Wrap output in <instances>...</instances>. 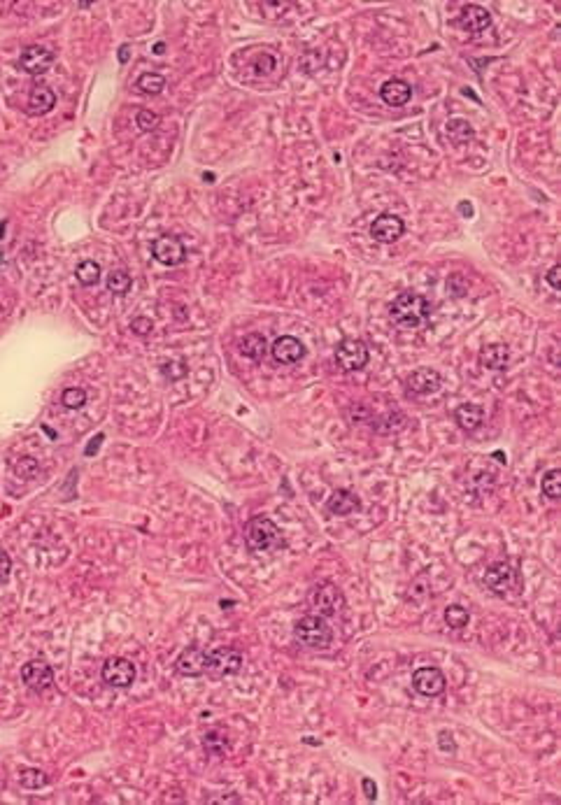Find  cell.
I'll list each match as a JSON object with an SVG mask.
<instances>
[{
	"instance_id": "cell-1",
	"label": "cell",
	"mask_w": 561,
	"mask_h": 805,
	"mask_svg": "<svg viewBox=\"0 0 561 805\" xmlns=\"http://www.w3.org/2000/svg\"><path fill=\"white\" fill-rule=\"evenodd\" d=\"M389 315L399 328H417L431 317V303L422 293L403 291L389 305Z\"/></svg>"
},
{
	"instance_id": "cell-2",
	"label": "cell",
	"mask_w": 561,
	"mask_h": 805,
	"mask_svg": "<svg viewBox=\"0 0 561 805\" xmlns=\"http://www.w3.org/2000/svg\"><path fill=\"white\" fill-rule=\"evenodd\" d=\"M294 636L310 650H326L333 643V629L322 615H306L296 622Z\"/></svg>"
},
{
	"instance_id": "cell-3",
	"label": "cell",
	"mask_w": 561,
	"mask_h": 805,
	"mask_svg": "<svg viewBox=\"0 0 561 805\" xmlns=\"http://www.w3.org/2000/svg\"><path fill=\"white\" fill-rule=\"evenodd\" d=\"M245 538H247V545L252 547L254 552H268L279 545V528L277 523L268 517H254L247 523Z\"/></svg>"
},
{
	"instance_id": "cell-4",
	"label": "cell",
	"mask_w": 561,
	"mask_h": 805,
	"mask_svg": "<svg viewBox=\"0 0 561 805\" xmlns=\"http://www.w3.org/2000/svg\"><path fill=\"white\" fill-rule=\"evenodd\" d=\"M368 347L366 342L359 338H345L340 340V345L336 347V363L340 365V370L345 373H354L361 370L366 363H368Z\"/></svg>"
},
{
	"instance_id": "cell-5",
	"label": "cell",
	"mask_w": 561,
	"mask_h": 805,
	"mask_svg": "<svg viewBox=\"0 0 561 805\" xmlns=\"http://www.w3.org/2000/svg\"><path fill=\"white\" fill-rule=\"evenodd\" d=\"M485 584H487L489 591L496 593V596H510V593L519 587L517 570L512 568L510 564H503V561H498V564L487 568Z\"/></svg>"
},
{
	"instance_id": "cell-6",
	"label": "cell",
	"mask_w": 561,
	"mask_h": 805,
	"mask_svg": "<svg viewBox=\"0 0 561 805\" xmlns=\"http://www.w3.org/2000/svg\"><path fill=\"white\" fill-rule=\"evenodd\" d=\"M100 675H103V682L114 686V689H128V686L135 682L138 673H135V663H131L128 659H123V656H112V659H107L103 663Z\"/></svg>"
},
{
	"instance_id": "cell-7",
	"label": "cell",
	"mask_w": 561,
	"mask_h": 805,
	"mask_svg": "<svg viewBox=\"0 0 561 805\" xmlns=\"http://www.w3.org/2000/svg\"><path fill=\"white\" fill-rule=\"evenodd\" d=\"M310 605L317 610V615L322 617H331V615H338L342 605H345V596H342V591L336 587V584L331 582H324V584H317L310 593Z\"/></svg>"
},
{
	"instance_id": "cell-8",
	"label": "cell",
	"mask_w": 561,
	"mask_h": 805,
	"mask_svg": "<svg viewBox=\"0 0 561 805\" xmlns=\"http://www.w3.org/2000/svg\"><path fill=\"white\" fill-rule=\"evenodd\" d=\"M245 656L233 647H219L215 652H207V670L215 675H236L243 670Z\"/></svg>"
},
{
	"instance_id": "cell-9",
	"label": "cell",
	"mask_w": 561,
	"mask_h": 805,
	"mask_svg": "<svg viewBox=\"0 0 561 805\" xmlns=\"http://www.w3.org/2000/svg\"><path fill=\"white\" fill-rule=\"evenodd\" d=\"M412 686H415V691L422 694V696L435 698V696H440V694L445 691L447 679H445V675H442L440 668L424 666V668H417L415 670V675H412Z\"/></svg>"
},
{
	"instance_id": "cell-10",
	"label": "cell",
	"mask_w": 561,
	"mask_h": 805,
	"mask_svg": "<svg viewBox=\"0 0 561 805\" xmlns=\"http://www.w3.org/2000/svg\"><path fill=\"white\" fill-rule=\"evenodd\" d=\"M21 679L28 689L33 691H47L54 684V670L47 661L33 659L21 666Z\"/></svg>"
},
{
	"instance_id": "cell-11",
	"label": "cell",
	"mask_w": 561,
	"mask_h": 805,
	"mask_svg": "<svg viewBox=\"0 0 561 805\" xmlns=\"http://www.w3.org/2000/svg\"><path fill=\"white\" fill-rule=\"evenodd\" d=\"M440 387H442V377L440 373L433 368H417L405 380V389H408L410 396H431L438 392Z\"/></svg>"
},
{
	"instance_id": "cell-12",
	"label": "cell",
	"mask_w": 561,
	"mask_h": 805,
	"mask_svg": "<svg viewBox=\"0 0 561 805\" xmlns=\"http://www.w3.org/2000/svg\"><path fill=\"white\" fill-rule=\"evenodd\" d=\"M175 670L184 677H198L207 670V652L203 647H186L175 661Z\"/></svg>"
},
{
	"instance_id": "cell-13",
	"label": "cell",
	"mask_w": 561,
	"mask_h": 805,
	"mask_svg": "<svg viewBox=\"0 0 561 805\" xmlns=\"http://www.w3.org/2000/svg\"><path fill=\"white\" fill-rule=\"evenodd\" d=\"M457 23H459V28L466 30V33L480 35L492 26V12L482 5H466L462 10V14H459Z\"/></svg>"
},
{
	"instance_id": "cell-14",
	"label": "cell",
	"mask_w": 561,
	"mask_h": 805,
	"mask_svg": "<svg viewBox=\"0 0 561 805\" xmlns=\"http://www.w3.org/2000/svg\"><path fill=\"white\" fill-rule=\"evenodd\" d=\"M52 63H54V52L40 44L26 47L19 56V66L26 70L28 75H44L47 70L52 68Z\"/></svg>"
},
{
	"instance_id": "cell-15",
	"label": "cell",
	"mask_w": 561,
	"mask_h": 805,
	"mask_svg": "<svg viewBox=\"0 0 561 805\" xmlns=\"http://www.w3.org/2000/svg\"><path fill=\"white\" fill-rule=\"evenodd\" d=\"M152 254H154V259L163 265H180L186 259V249L182 245V240L175 238V236L159 238L157 242H154Z\"/></svg>"
},
{
	"instance_id": "cell-16",
	"label": "cell",
	"mask_w": 561,
	"mask_h": 805,
	"mask_svg": "<svg viewBox=\"0 0 561 805\" xmlns=\"http://www.w3.org/2000/svg\"><path fill=\"white\" fill-rule=\"evenodd\" d=\"M403 229H405V226L401 222V217L385 212V214H380L375 222H373L370 236H373V240L382 242V245H392V242H396V240L403 236Z\"/></svg>"
},
{
	"instance_id": "cell-17",
	"label": "cell",
	"mask_w": 561,
	"mask_h": 805,
	"mask_svg": "<svg viewBox=\"0 0 561 805\" xmlns=\"http://www.w3.org/2000/svg\"><path fill=\"white\" fill-rule=\"evenodd\" d=\"M270 354L277 363L291 365V363H298L301 358L306 356V347H303V342L298 338H294V335H282V338L272 342Z\"/></svg>"
},
{
	"instance_id": "cell-18",
	"label": "cell",
	"mask_w": 561,
	"mask_h": 805,
	"mask_svg": "<svg viewBox=\"0 0 561 805\" xmlns=\"http://www.w3.org/2000/svg\"><path fill=\"white\" fill-rule=\"evenodd\" d=\"M359 507H361L359 496L352 494V491H347V489H336L329 501H326V512L336 514V517H347V514L356 512Z\"/></svg>"
},
{
	"instance_id": "cell-19",
	"label": "cell",
	"mask_w": 561,
	"mask_h": 805,
	"mask_svg": "<svg viewBox=\"0 0 561 805\" xmlns=\"http://www.w3.org/2000/svg\"><path fill=\"white\" fill-rule=\"evenodd\" d=\"M54 105H56V93H54L49 87H35L28 96L26 112L30 116H42L47 112H52Z\"/></svg>"
},
{
	"instance_id": "cell-20",
	"label": "cell",
	"mask_w": 561,
	"mask_h": 805,
	"mask_svg": "<svg viewBox=\"0 0 561 805\" xmlns=\"http://www.w3.org/2000/svg\"><path fill=\"white\" fill-rule=\"evenodd\" d=\"M380 96H382V100H385L387 105L401 107V105H405L412 98V89H410V84L405 82V80H389V82L382 84Z\"/></svg>"
},
{
	"instance_id": "cell-21",
	"label": "cell",
	"mask_w": 561,
	"mask_h": 805,
	"mask_svg": "<svg viewBox=\"0 0 561 805\" xmlns=\"http://www.w3.org/2000/svg\"><path fill=\"white\" fill-rule=\"evenodd\" d=\"M510 361V349L508 345H501V342H494V345L482 347L480 351V363L489 370H503Z\"/></svg>"
},
{
	"instance_id": "cell-22",
	"label": "cell",
	"mask_w": 561,
	"mask_h": 805,
	"mask_svg": "<svg viewBox=\"0 0 561 805\" xmlns=\"http://www.w3.org/2000/svg\"><path fill=\"white\" fill-rule=\"evenodd\" d=\"M454 421L464 431H475L485 421V410L478 403H464L454 410Z\"/></svg>"
},
{
	"instance_id": "cell-23",
	"label": "cell",
	"mask_w": 561,
	"mask_h": 805,
	"mask_svg": "<svg viewBox=\"0 0 561 805\" xmlns=\"http://www.w3.org/2000/svg\"><path fill=\"white\" fill-rule=\"evenodd\" d=\"M266 347H268L266 345V338L259 335V333H249V335H245V338L238 342V351L245 358H252V361H259V358H263V354H266Z\"/></svg>"
},
{
	"instance_id": "cell-24",
	"label": "cell",
	"mask_w": 561,
	"mask_h": 805,
	"mask_svg": "<svg viewBox=\"0 0 561 805\" xmlns=\"http://www.w3.org/2000/svg\"><path fill=\"white\" fill-rule=\"evenodd\" d=\"M445 133H447V138H450L454 145H466V143H471L473 135H475V131H473L471 123L466 121V119H459V116H454V119H450V121L445 123Z\"/></svg>"
},
{
	"instance_id": "cell-25",
	"label": "cell",
	"mask_w": 561,
	"mask_h": 805,
	"mask_svg": "<svg viewBox=\"0 0 561 805\" xmlns=\"http://www.w3.org/2000/svg\"><path fill=\"white\" fill-rule=\"evenodd\" d=\"M203 747H205L210 754L222 756V754L229 752V738H226L224 731L212 729V731H207L205 736H203Z\"/></svg>"
},
{
	"instance_id": "cell-26",
	"label": "cell",
	"mask_w": 561,
	"mask_h": 805,
	"mask_svg": "<svg viewBox=\"0 0 561 805\" xmlns=\"http://www.w3.org/2000/svg\"><path fill=\"white\" fill-rule=\"evenodd\" d=\"M135 87L140 93H147V96H157V93L163 91L166 87V77L159 75V73H143L138 77Z\"/></svg>"
},
{
	"instance_id": "cell-27",
	"label": "cell",
	"mask_w": 561,
	"mask_h": 805,
	"mask_svg": "<svg viewBox=\"0 0 561 805\" xmlns=\"http://www.w3.org/2000/svg\"><path fill=\"white\" fill-rule=\"evenodd\" d=\"M19 785L26 789H40L44 785H49V775L44 770L37 768H21L19 770Z\"/></svg>"
},
{
	"instance_id": "cell-28",
	"label": "cell",
	"mask_w": 561,
	"mask_h": 805,
	"mask_svg": "<svg viewBox=\"0 0 561 805\" xmlns=\"http://www.w3.org/2000/svg\"><path fill=\"white\" fill-rule=\"evenodd\" d=\"M541 489H543V494L548 496V498L557 501V498L561 496V473H559V468H552V471H548V473L543 475Z\"/></svg>"
},
{
	"instance_id": "cell-29",
	"label": "cell",
	"mask_w": 561,
	"mask_h": 805,
	"mask_svg": "<svg viewBox=\"0 0 561 805\" xmlns=\"http://www.w3.org/2000/svg\"><path fill=\"white\" fill-rule=\"evenodd\" d=\"M75 275H77V279H80V284L93 286V284H98V279H100V265L96 261H82L80 265H77Z\"/></svg>"
},
{
	"instance_id": "cell-30",
	"label": "cell",
	"mask_w": 561,
	"mask_h": 805,
	"mask_svg": "<svg viewBox=\"0 0 561 805\" xmlns=\"http://www.w3.org/2000/svg\"><path fill=\"white\" fill-rule=\"evenodd\" d=\"M469 622H471V615H469V610H466V607H462V605H450V607L445 610V624H447L450 629L462 631V629L469 627Z\"/></svg>"
},
{
	"instance_id": "cell-31",
	"label": "cell",
	"mask_w": 561,
	"mask_h": 805,
	"mask_svg": "<svg viewBox=\"0 0 561 805\" xmlns=\"http://www.w3.org/2000/svg\"><path fill=\"white\" fill-rule=\"evenodd\" d=\"M107 289H110L114 296H123L131 289V275L126 270L110 272V277H107Z\"/></svg>"
},
{
	"instance_id": "cell-32",
	"label": "cell",
	"mask_w": 561,
	"mask_h": 805,
	"mask_svg": "<svg viewBox=\"0 0 561 805\" xmlns=\"http://www.w3.org/2000/svg\"><path fill=\"white\" fill-rule=\"evenodd\" d=\"M12 471H14V473H19V478L30 480V478H35V475H37V471H40V466H37V461H35V459L21 456V459H14V461H12Z\"/></svg>"
},
{
	"instance_id": "cell-33",
	"label": "cell",
	"mask_w": 561,
	"mask_h": 805,
	"mask_svg": "<svg viewBox=\"0 0 561 805\" xmlns=\"http://www.w3.org/2000/svg\"><path fill=\"white\" fill-rule=\"evenodd\" d=\"M61 403H64L68 410H80L82 405L87 403V394H84V389H80V387L66 389L64 396H61Z\"/></svg>"
},
{
	"instance_id": "cell-34",
	"label": "cell",
	"mask_w": 561,
	"mask_h": 805,
	"mask_svg": "<svg viewBox=\"0 0 561 805\" xmlns=\"http://www.w3.org/2000/svg\"><path fill=\"white\" fill-rule=\"evenodd\" d=\"M135 123H138L140 131L150 133V131H154V128L159 126V114L152 112V109H140L138 116H135Z\"/></svg>"
},
{
	"instance_id": "cell-35",
	"label": "cell",
	"mask_w": 561,
	"mask_h": 805,
	"mask_svg": "<svg viewBox=\"0 0 561 805\" xmlns=\"http://www.w3.org/2000/svg\"><path fill=\"white\" fill-rule=\"evenodd\" d=\"M152 328H154L152 319H147V317H135L133 322H131V331H133L135 335H147V333H152Z\"/></svg>"
},
{
	"instance_id": "cell-36",
	"label": "cell",
	"mask_w": 561,
	"mask_h": 805,
	"mask_svg": "<svg viewBox=\"0 0 561 805\" xmlns=\"http://www.w3.org/2000/svg\"><path fill=\"white\" fill-rule=\"evenodd\" d=\"M12 570V561H10V554L5 550H0V580H7V575H10Z\"/></svg>"
},
{
	"instance_id": "cell-37",
	"label": "cell",
	"mask_w": 561,
	"mask_h": 805,
	"mask_svg": "<svg viewBox=\"0 0 561 805\" xmlns=\"http://www.w3.org/2000/svg\"><path fill=\"white\" fill-rule=\"evenodd\" d=\"M545 279H548V284L552 289H559L561 286V268L559 265H552V268L548 270V275H545Z\"/></svg>"
},
{
	"instance_id": "cell-38",
	"label": "cell",
	"mask_w": 561,
	"mask_h": 805,
	"mask_svg": "<svg viewBox=\"0 0 561 805\" xmlns=\"http://www.w3.org/2000/svg\"><path fill=\"white\" fill-rule=\"evenodd\" d=\"M363 792H366V799H370V801H375L378 799V787H375V782H373L370 777H363Z\"/></svg>"
},
{
	"instance_id": "cell-39",
	"label": "cell",
	"mask_w": 561,
	"mask_h": 805,
	"mask_svg": "<svg viewBox=\"0 0 561 805\" xmlns=\"http://www.w3.org/2000/svg\"><path fill=\"white\" fill-rule=\"evenodd\" d=\"M100 444H103V433H98L96 437H93V440L87 444V449H84V454H87V456L96 454V452L100 449Z\"/></svg>"
},
{
	"instance_id": "cell-40",
	"label": "cell",
	"mask_w": 561,
	"mask_h": 805,
	"mask_svg": "<svg viewBox=\"0 0 561 805\" xmlns=\"http://www.w3.org/2000/svg\"><path fill=\"white\" fill-rule=\"evenodd\" d=\"M128 59H131V47L128 44H121L119 47V63L123 66V63H128Z\"/></svg>"
},
{
	"instance_id": "cell-41",
	"label": "cell",
	"mask_w": 561,
	"mask_h": 805,
	"mask_svg": "<svg viewBox=\"0 0 561 805\" xmlns=\"http://www.w3.org/2000/svg\"><path fill=\"white\" fill-rule=\"evenodd\" d=\"M459 212L473 217V205H471V202H459Z\"/></svg>"
},
{
	"instance_id": "cell-42",
	"label": "cell",
	"mask_w": 561,
	"mask_h": 805,
	"mask_svg": "<svg viewBox=\"0 0 561 805\" xmlns=\"http://www.w3.org/2000/svg\"><path fill=\"white\" fill-rule=\"evenodd\" d=\"M152 52L157 54V56H161V54L166 52V44H163V42H157V44H154V49H152Z\"/></svg>"
}]
</instances>
